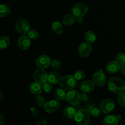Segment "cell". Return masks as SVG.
<instances>
[{
  "label": "cell",
  "instance_id": "obj_36",
  "mask_svg": "<svg viewBox=\"0 0 125 125\" xmlns=\"http://www.w3.org/2000/svg\"><path fill=\"white\" fill-rule=\"evenodd\" d=\"M120 71L121 73L125 76V63L120 65Z\"/></svg>",
  "mask_w": 125,
  "mask_h": 125
},
{
  "label": "cell",
  "instance_id": "obj_22",
  "mask_svg": "<svg viewBox=\"0 0 125 125\" xmlns=\"http://www.w3.org/2000/svg\"><path fill=\"white\" fill-rule=\"evenodd\" d=\"M62 22L66 26H70L76 22V17L73 14H67L64 16Z\"/></svg>",
  "mask_w": 125,
  "mask_h": 125
},
{
  "label": "cell",
  "instance_id": "obj_35",
  "mask_svg": "<svg viewBox=\"0 0 125 125\" xmlns=\"http://www.w3.org/2000/svg\"><path fill=\"white\" fill-rule=\"evenodd\" d=\"M47 122H46V119L45 118H42V119L39 120L37 122V125H47Z\"/></svg>",
  "mask_w": 125,
  "mask_h": 125
},
{
  "label": "cell",
  "instance_id": "obj_8",
  "mask_svg": "<svg viewBox=\"0 0 125 125\" xmlns=\"http://www.w3.org/2000/svg\"><path fill=\"white\" fill-rule=\"evenodd\" d=\"M115 104L111 99H105L101 101L100 106V109L104 114H108L112 112L115 108Z\"/></svg>",
  "mask_w": 125,
  "mask_h": 125
},
{
  "label": "cell",
  "instance_id": "obj_31",
  "mask_svg": "<svg viewBox=\"0 0 125 125\" xmlns=\"http://www.w3.org/2000/svg\"><path fill=\"white\" fill-rule=\"evenodd\" d=\"M115 61L120 65H122L125 63V54L123 53V52L118 53L115 57Z\"/></svg>",
  "mask_w": 125,
  "mask_h": 125
},
{
  "label": "cell",
  "instance_id": "obj_4",
  "mask_svg": "<svg viewBox=\"0 0 125 125\" xmlns=\"http://www.w3.org/2000/svg\"><path fill=\"white\" fill-rule=\"evenodd\" d=\"M89 6L84 2H78L75 4L72 9V13L76 18L83 17L87 13Z\"/></svg>",
  "mask_w": 125,
  "mask_h": 125
},
{
  "label": "cell",
  "instance_id": "obj_11",
  "mask_svg": "<svg viewBox=\"0 0 125 125\" xmlns=\"http://www.w3.org/2000/svg\"><path fill=\"white\" fill-rule=\"evenodd\" d=\"M60 107V103L58 100H51L46 103L45 106V110L49 114H52L57 112Z\"/></svg>",
  "mask_w": 125,
  "mask_h": 125
},
{
  "label": "cell",
  "instance_id": "obj_40",
  "mask_svg": "<svg viewBox=\"0 0 125 125\" xmlns=\"http://www.w3.org/2000/svg\"><path fill=\"white\" fill-rule=\"evenodd\" d=\"M3 94L2 92H0V101H2V99H3Z\"/></svg>",
  "mask_w": 125,
  "mask_h": 125
},
{
  "label": "cell",
  "instance_id": "obj_38",
  "mask_svg": "<svg viewBox=\"0 0 125 125\" xmlns=\"http://www.w3.org/2000/svg\"><path fill=\"white\" fill-rule=\"evenodd\" d=\"M4 122V118L2 115H0V125H2Z\"/></svg>",
  "mask_w": 125,
  "mask_h": 125
},
{
  "label": "cell",
  "instance_id": "obj_18",
  "mask_svg": "<svg viewBox=\"0 0 125 125\" xmlns=\"http://www.w3.org/2000/svg\"><path fill=\"white\" fill-rule=\"evenodd\" d=\"M103 123L106 125H116L118 123V118L117 116L109 115L104 117Z\"/></svg>",
  "mask_w": 125,
  "mask_h": 125
},
{
  "label": "cell",
  "instance_id": "obj_9",
  "mask_svg": "<svg viewBox=\"0 0 125 125\" xmlns=\"http://www.w3.org/2000/svg\"><path fill=\"white\" fill-rule=\"evenodd\" d=\"M92 44L88 42H83L80 44L78 48V53L81 57H88L92 51Z\"/></svg>",
  "mask_w": 125,
  "mask_h": 125
},
{
  "label": "cell",
  "instance_id": "obj_5",
  "mask_svg": "<svg viewBox=\"0 0 125 125\" xmlns=\"http://www.w3.org/2000/svg\"><path fill=\"white\" fill-rule=\"evenodd\" d=\"M65 100L72 106H78L81 102V95L76 90H70L66 95Z\"/></svg>",
  "mask_w": 125,
  "mask_h": 125
},
{
  "label": "cell",
  "instance_id": "obj_28",
  "mask_svg": "<svg viewBox=\"0 0 125 125\" xmlns=\"http://www.w3.org/2000/svg\"><path fill=\"white\" fill-rule=\"evenodd\" d=\"M85 76H86V74L83 70H78L75 72L74 74V77L76 79L77 81L83 80L85 79Z\"/></svg>",
  "mask_w": 125,
  "mask_h": 125
},
{
  "label": "cell",
  "instance_id": "obj_3",
  "mask_svg": "<svg viewBox=\"0 0 125 125\" xmlns=\"http://www.w3.org/2000/svg\"><path fill=\"white\" fill-rule=\"evenodd\" d=\"M77 84V80L75 79L74 76L65 75L61 78L59 82V85L61 88L65 90L70 91L73 90Z\"/></svg>",
  "mask_w": 125,
  "mask_h": 125
},
{
  "label": "cell",
  "instance_id": "obj_7",
  "mask_svg": "<svg viewBox=\"0 0 125 125\" xmlns=\"http://www.w3.org/2000/svg\"><path fill=\"white\" fill-rule=\"evenodd\" d=\"M33 79L34 81L40 84H43V83L48 81V74L43 69L39 68V69L35 70L33 73Z\"/></svg>",
  "mask_w": 125,
  "mask_h": 125
},
{
  "label": "cell",
  "instance_id": "obj_34",
  "mask_svg": "<svg viewBox=\"0 0 125 125\" xmlns=\"http://www.w3.org/2000/svg\"><path fill=\"white\" fill-rule=\"evenodd\" d=\"M30 111L31 112L32 115L33 117H35V118L37 117V115H38V113H39V111H38L36 109L32 107V108L30 109Z\"/></svg>",
  "mask_w": 125,
  "mask_h": 125
},
{
  "label": "cell",
  "instance_id": "obj_14",
  "mask_svg": "<svg viewBox=\"0 0 125 125\" xmlns=\"http://www.w3.org/2000/svg\"><path fill=\"white\" fill-rule=\"evenodd\" d=\"M95 84L93 81L87 80L82 83L81 85V90L84 93H90L94 90Z\"/></svg>",
  "mask_w": 125,
  "mask_h": 125
},
{
  "label": "cell",
  "instance_id": "obj_16",
  "mask_svg": "<svg viewBox=\"0 0 125 125\" xmlns=\"http://www.w3.org/2000/svg\"><path fill=\"white\" fill-rule=\"evenodd\" d=\"M29 89L31 92L34 95H40L42 92L43 85H42L40 83L35 81L31 84Z\"/></svg>",
  "mask_w": 125,
  "mask_h": 125
},
{
  "label": "cell",
  "instance_id": "obj_41",
  "mask_svg": "<svg viewBox=\"0 0 125 125\" xmlns=\"http://www.w3.org/2000/svg\"></svg>",
  "mask_w": 125,
  "mask_h": 125
},
{
  "label": "cell",
  "instance_id": "obj_10",
  "mask_svg": "<svg viewBox=\"0 0 125 125\" xmlns=\"http://www.w3.org/2000/svg\"><path fill=\"white\" fill-rule=\"evenodd\" d=\"M51 59L47 55H41L36 60L35 64L39 68L45 69L51 65Z\"/></svg>",
  "mask_w": 125,
  "mask_h": 125
},
{
  "label": "cell",
  "instance_id": "obj_17",
  "mask_svg": "<svg viewBox=\"0 0 125 125\" xmlns=\"http://www.w3.org/2000/svg\"><path fill=\"white\" fill-rule=\"evenodd\" d=\"M61 79V74L57 72H52L49 74L48 75V81L52 84H57L59 83Z\"/></svg>",
  "mask_w": 125,
  "mask_h": 125
},
{
  "label": "cell",
  "instance_id": "obj_39",
  "mask_svg": "<svg viewBox=\"0 0 125 125\" xmlns=\"http://www.w3.org/2000/svg\"><path fill=\"white\" fill-rule=\"evenodd\" d=\"M77 21H78L79 23H81L83 21V17H78V18H77Z\"/></svg>",
  "mask_w": 125,
  "mask_h": 125
},
{
  "label": "cell",
  "instance_id": "obj_27",
  "mask_svg": "<svg viewBox=\"0 0 125 125\" xmlns=\"http://www.w3.org/2000/svg\"><path fill=\"white\" fill-rule=\"evenodd\" d=\"M35 102L37 106L40 107H45V104H46L45 100L43 96L40 95H37V96H36L35 98Z\"/></svg>",
  "mask_w": 125,
  "mask_h": 125
},
{
  "label": "cell",
  "instance_id": "obj_33",
  "mask_svg": "<svg viewBox=\"0 0 125 125\" xmlns=\"http://www.w3.org/2000/svg\"><path fill=\"white\" fill-rule=\"evenodd\" d=\"M61 65L62 64H61V61L57 59H54L53 61H51L50 65L51 66V67L52 68H54L55 70H57L59 69L61 67Z\"/></svg>",
  "mask_w": 125,
  "mask_h": 125
},
{
  "label": "cell",
  "instance_id": "obj_21",
  "mask_svg": "<svg viewBox=\"0 0 125 125\" xmlns=\"http://www.w3.org/2000/svg\"><path fill=\"white\" fill-rule=\"evenodd\" d=\"M66 95H67V94H66L65 92V90L62 89V88L56 89L53 93L54 97L56 100H59V101H62V100L65 99Z\"/></svg>",
  "mask_w": 125,
  "mask_h": 125
},
{
  "label": "cell",
  "instance_id": "obj_37",
  "mask_svg": "<svg viewBox=\"0 0 125 125\" xmlns=\"http://www.w3.org/2000/svg\"><path fill=\"white\" fill-rule=\"evenodd\" d=\"M81 100L82 101H87L88 100V99H89V98H88V96L87 95L86 93H85V94H81Z\"/></svg>",
  "mask_w": 125,
  "mask_h": 125
},
{
  "label": "cell",
  "instance_id": "obj_19",
  "mask_svg": "<svg viewBox=\"0 0 125 125\" xmlns=\"http://www.w3.org/2000/svg\"><path fill=\"white\" fill-rule=\"evenodd\" d=\"M51 29L55 34L59 35L63 32V26L59 21H54L51 24Z\"/></svg>",
  "mask_w": 125,
  "mask_h": 125
},
{
  "label": "cell",
  "instance_id": "obj_15",
  "mask_svg": "<svg viewBox=\"0 0 125 125\" xmlns=\"http://www.w3.org/2000/svg\"><path fill=\"white\" fill-rule=\"evenodd\" d=\"M120 65L116 61H111L106 65V70L108 73L111 74L117 73L118 70H120Z\"/></svg>",
  "mask_w": 125,
  "mask_h": 125
},
{
  "label": "cell",
  "instance_id": "obj_30",
  "mask_svg": "<svg viewBox=\"0 0 125 125\" xmlns=\"http://www.w3.org/2000/svg\"><path fill=\"white\" fill-rule=\"evenodd\" d=\"M117 101L118 103L121 106L125 107V92L120 93L118 95V98H117Z\"/></svg>",
  "mask_w": 125,
  "mask_h": 125
},
{
  "label": "cell",
  "instance_id": "obj_26",
  "mask_svg": "<svg viewBox=\"0 0 125 125\" xmlns=\"http://www.w3.org/2000/svg\"><path fill=\"white\" fill-rule=\"evenodd\" d=\"M10 44V38L6 35H3L0 39V48L1 50L7 48Z\"/></svg>",
  "mask_w": 125,
  "mask_h": 125
},
{
  "label": "cell",
  "instance_id": "obj_32",
  "mask_svg": "<svg viewBox=\"0 0 125 125\" xmlns=\"http://www.w3.org/2000/svg\"><path fill=\"white\" fill-rule=\"evenodd\" d=\"M28 35L31 40H36L39 37V33L35 29H30L28 32Z\"/></svg>",
  "mask_w": 125,
  "mask_h": 125
},
{
  "label": "cell",
  "instance_id": "obj_13",
  "mask_svg": "<svg viewBox=\"0 0 125 125\" xmlns=\"http://www.w3.org/2000/svg\"><path fill=\"white\" fill-rule=\"evenodd\" d=\"M31 45V39L28 36L22 35L18 39V47L22 50H26L30 48Z\"/></svg>",
  "mask_w": 125,
  "mask_h": 125
},
{
  "label": "cell",
  "instance_id": "obj_1",
  "mask_svg": "<svg viewBox=\"0 0 125 125\" xmlns=\"http://www.w3.org/2000/svg\"><path fill=\"white\" fill-rule=\"evenodd\" d=\"M109 90L114 94H119L125 91V83L124 81L118 77H112L107 82Z\"/></svg>",
  "mask_w": 125,
  "mask_h": 125
},
{
  "label": "cell",
  "instance_id": "obj_23",
  "mask_svg": "<svg viewBox=\"0 0 125 125\" xmlns=\"http://www.w3.org/2000/svg\"><path fill=\"white\" fill-rule=\"evenodd\" d=\"M90 115L94 117H98L101 115V111L94 105H89L87 109Z\"/></svg>",
  "mask_w": 125,
  "mask_h": 125
},
{
  "label": "cell",
  "instance_id": "obj_25",
  "mask_svg": "<svg viewBox=\"0 0 125 125\" xmlns=\"http://www.w3.org/2000/svg\"><path fill=\"white\" fill-rule=\"evenodd\" d=\"M85 40L87 42L89 43L90 44H93L95 41H96V35L95 32L92 31H88L85 32V35H84Z\"/></svg>",
  "mask_w": 125,
  "mask_h": 125
},
{
  "label": "cell",
  "instance_id": "obj_12",
  "mask_svg": "<svg viewBox=\"0 0 125 125\" xmlns=\"http://www.w3.org/2000/svg\"><path fill=\"white\" fill-rule=\"evenodd\" d=\"M92 81L96 86L103 87L106 83V77L102 72H96L93 76Z\"/></svg>",
  "mask_w": 125,
  "mask_h": 125
},
{
  "label": "cell",
  "instance_id": "obj_20",
  "mask_svg": "<svg viewBox=\"0 0 125 125\" xmlns=\"http://www.w3.org/2000/svg\"><path fill=\"white\" fill-rule=\"evenodd\" d=\"M76 111L75 109L72 106H68V107H65V109L63 111V115L65 117L68 119H72V118H74Z\"/></svg>",
  "mask_w": 125,
  "mask_h": 125
},
{
  "label": "cell",
  "instance_id": "obj_6",
  "mask_svg": "<svg viewBox=\"0 0 125 125\" xmlns=\"http://www.w3.org/2000/svg\"><path fill=\"white\" fill-rule=\"evenodd\" d=\"M15 29L19 34L24 35L28 34L30 30V25L26 20L24 18H20L17 20L15 23Z\"/></svg>",
  "mask_w": 125,
  "mask_h": 125
},
{
  "label": "cell",
  "instance_id": "obj_2",
  "mask_svg": "<svg viewBox=\"0 0 125 125\" xmlns=\"http://www.w3.org/2000/svg\"><path fill=\"white\" fill-rule=\"evenodd\" d=\"M90 114L87 109H79L76 113L74 120L79 125H88L90 122Z\"/></svg>",
  "mask_w": 125,
  "mask_h": 125
},
{
  "label": "cell",
  "instance_id": "obj_24",
  "mask_svg": "<svg viewBox=\"0 0 125 125\" xmlns=\"http://www.w3.org/2000/svg\"><path fill=\"white\" fill-rule=\"evenodd\" d=\"M11 12L10 8L8 5L6 4H2L0 6V17L1 18H4L10 15Z\"/></svg>",
  "mask_w": 125,
  "mask_h": 125
},
{
  "label": "cell",
  "instance_id": "obj_29",
  "mask_svg": "<svg viewBox=\"0 0 125 125\" xmlns=\"http://www.w3.org/2000/svg\"><path fill=\"white\" fill-rule=\"evenodd\" d=\"M52 83H51L50 82H49L48 81H46V83H43V89L44 90V91L47 94L51 92V91L53 89V87H52Z\"/></svg>",
  "mask_w": 125,
  "mask_h": 125
}]
</instances>
